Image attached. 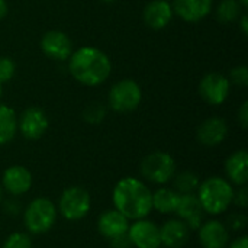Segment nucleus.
<instances>
[{
    "mask_svg": "<svg viewBox=\"0 0 248 248\" xmlns=\"http://www.w3.org/2000/svg\"><path fill=\"white\" fill-rule=\"evenodd\" d=\"M179 193L173 187L161 186L151 195V205L153 211H157L163 215H171L176 212L179 203Z\"/></svg>",
    "mask_w": 248,
    "mask_h": 248,
    "instance_id": "nucleus-21",
    "label": "nucleus"
},
{
    "mask_svg": "<svg viewBox=\"0 0 248 248\" xmlns=\"http://www.w3.org/2000/svg\"><path fill=\"white\" fill-rule=\"evenodd\" d=\"M225 174L227 180L232 186H246L248 182V154L246 150H238L232 153L225 164Z\"/></svg>",
    "mask_w": 248,
    "mask_h": 248,
    "instance_id": "nucleus-20",
    "label": "nucleus"
},
{
    "mask_svg": "<svg viewBox=\"0 0 248 248\" xmlns=\"http://www.w3.org/2000/svg\"><path fill=\"white\" fill-rule=\"evenodd\" d=\"M141 176L158 186H164L171 182L174 174L177 173V166L174 158L166 151H154L144 157L140 166Z\"/></svg>",
    "mask_w": 248,
    "mask_h": 248,
    "instance_id": "nucleus-5",
    "label": "nucleus"
},
{
    "mask_svg": "<svg viewBox=\"0 0 248 248\" xmlns=\"http://www.w3.org/2000/svg\"><path fill=\"white\" fill-rule=\"evenodd\" d=\"M201 179L199 176L192 171V170H183L174 174V177L171 179L173 183V189L179 193V195H193L196 193L199 185H201Z\"/></svg>",
    "mask_w": 248,
    "mask_h": 248,
    "instance_id": "nucleus-23",
    "label": "nucleus"
},
{
    "mask_svg": "<svg viewBox=\"0 0 248 248\" xmlns=\"http://www.w3.org/2000/svg\"><path fill=\"white\" fill-rule=\"evenodd\" d=\"M0 205H1V208H3V212H4L7 217H10V218L19 217V215H22V212H23L22 202H20L19 198H16V196H10L9 199H3Z\"/></svg>",
    "mask_w": 248,
    "mask_h": 248,
    "instance_id": "nucleus-29",
    "label": "nucleus"
},
{
    "mask_svg": "<svg viewBox=\"0 0 248 248\" xmlns=\"http://www.w3.org/2000/svg\"><path fill=\"white\" fill-rule=\"evenodd\" d=\"M174 215L183 221L190 231H196L205 221V212L196 198V195H180Z\"/></svg>",
    "mask_w": 248,
    "mask_h": 248,
    "instance_id": "nucleus-16",
    "label": "nucleus"
},
{
    "mask_svg": "<svg viewBox=\"0 0 248 248\" xmlns=\"http://www.w3.org/2000/svg\"><path fill=\"white\" fill-rule=\"evenodd\" d=\"M166 1H173V0H166Z\"/></svg>",
    "mask_w": 248,
    "mask_h": 248,
    "instance_id": "nucleus-41",
    "label": "nucleus"
},
{
    "mask_svg": "<svg viewBox=\"0 0 248 248\" xmlns=\"http://www.w3.org/2000/svg\"><path fill=\"white\" fill-rule=\"evenodd\" d=\"M238 1L241 3V6H243V7H247L248 6V0H238Z\"/></svg>",
    "mask_w": 248,
    "mask_h": 248,
    "instance_id": "nucleus-38",
    "label": "nucleus"
},
{
    "mask_svg": "<svg viewBox=\"0 0 248 248\" xmlns=\"http://www.w3.org/2000/svg\"><path fill=\"white\" fill-rule=\"evenodd\" d=\"M9 13V4L6 0H0V20H3Z\"/></svg>",
    "mask_w": 248,
    "mask_h": 248,
    "instance_id": "nucleus-36",
    "label": "nucleus"
},
{
    "mask_svg": "<svg viewBox=\"0 0 248 248\" xmlns=\"http://www.w3.org/2000/svg\"><path fill=\"white\" fill-rule=\"evenodd\" d=\"M151 195L153 192L141 179L128 176L116 182L112 192V203L129 221H137L148 218L153 212Z\"/></svg>",
    "mask_w": 248,
    "mask_h": 248,
    "instance_id": "nucleus-2",
    "label": "nucleus"
},
{
    "mask_svg": "<svg viewBox=\"0 0 248 248\" xmlns=\"http://www.w3.org/2000/svg\"><path fill=\"white\" fill-rule=\"evenodd\" d=\"M92 209V198L90 193L81 186H70L62 190L57 211L67 221H80L89 215Z\"/></svg>",
    "mask_w": 248,
    "mask_h": 248,
    "instance_id": "nucleus-6",
    "label": "nucleus"
},
{
    "mask_svg": "<svg viewBox=\"0 0 248 248\" xmlns=\"http://www.w3.org/2000/svg\"><path fill=\"white\" fill-rule=\"evenodd\" d=\"M190 230L179 218L167 219L160 227L161 246L166 248H183L190 240Z\"/></svg>",
    "mask_w": 248,
    "mask_h": 248,
    "instance_id": "nucleus-18",
    "label": "nucleus"
},
{
    "mask_svg": "<svg viewBox=\"0 0 248 248\" xmlns=\"http://www.w3.org/2000/svg\"><path fill=\"white\" fill-rule=\"evenodd\" d=\"M231 90V83L227 76L221 73H208L199 83V94L203 102L211 106L222 105Z\"/></svg>",
    "mask_w": 248,
    "mask_h": 248,
    "instance_id": "nucleus-8",
    "label": "nucleus"
},
{
    "mask_svg": "<svg viewBox=\"0 0 248 248\" xmlns=\"http://www.w3.org/2000/svg\"><path fill=\"white\" fill-rule=\"evenodd\" d=\"M71 77L83 86L96 87L103 84L110 73L112 62L108 54L94 46H80L68 58Z\"/></svg>",
    "mask_w": 248,
    "mask_h": 248,
    "instance_id": "nucleus-1",
    "label": "nucleus"
},
{
    "mask_svg": "<svg viewBox=\"0 0 248 248\" xmlns=\"http://www.w3.org/2000/svg\"><path fill=\"white\" fill-rule=\"evenodd\" d=\"M16 73V64L10 57H0V83L4 84L13 78Z\"/></svg>",
    "mask_w": 248,
    "mask_h": 248,
    "instance_id": "nucleus-28",
    "label": "nucleus"
},
{
    "mask_svg": "<svg viewBox=\"0 0 248 248\" xmlns=\"http://www.w3.org/2000/svg\"><path fill=\"white\" fill-rule=\"evenodd\" d=\"M1 90H3V84L0 83V97H1Z\"/></svg>",
    "mask_w": 248,
    "mask_h": 248,
    "instance_id": "nucleus-40",
    "label": "nucleus"
},
{
    "mask_svg": "<svg viewBox=\"0 0 248 248\" xmlns=\"http://www.w3.org/2000/svg\"><path fill=\"white\" fill-rule=\"evenodd\" d=\"M174 16L173 6L170 1L166 0H151L147 3L142 12L144 22L151 29H163L166 28Z\"/></svg>",
    "mask_w": 248,
    "mask_h": 248,
    "instance_id": "nucleus-19",
    "label": "nucleus"
},
{
    "mask_svg": "<svg viewBox=\"0 0 248 248\" xmlns=\"http://www.w3.org/2000/svg\"><path fill=\"white\" fill-rule=\"evenodd\" d=\"M128 237L134 248H160L161 238H160V227L148 219H137L131 221L128 228Z\"/></svg>",
    "mask_w": 248,
    "mask_h": 248,
    "instance_id": "nucleus-10",
    "label": "nucleus"
},
{
    "mask_svg": "<svg viewBox=\"0 0 248 248\" xmlns=\"http://www.w3.org/2000/svg\"><path fill=\"white\" fill-rule=\"evenodd\" d=\"M1 248H33V243L28 232L16 231L7 235V238L1 244Z\"/></svg>",
    "mask_w": 248,
    "mask_h": 248,
    "instance_id": "nucleus-26",
    "label": "nucleus"
},
{
    "mask_svg": "<svg viewBox=\"0 0 248 248\" xmlns=\"http://www.w3.org/2000/svg\"><path fill=\"white\" fill-rule=\"evenodd\" d=\"M238 122L243 129H247L248 126V102H243L241 108L238 109Z\"/></svg>",
    "mask_w": 248,
    "mask_h": 248,
    "instance_id": "nucleus-33",
    "label": "nucleus"
},
{
    "mask_svg": "<svg viewBox=\"0 0 248 248\" xmlns=\"http://www.w3.org/2000/svg\"><path fill=\"white\" fill-rule=\"evenodd\" d=\"M227 135L228 124L225 119L219 116H211L205 119L196 131V138L199 144L205 147H218L225 141Z\"/></svg>",
    "mask_w": 248,
    "mask_h": 248,
    "instance_id": "nucleus-15",
    "label": "nucleus"
},
{
    "mask_svg": "<svg viewBox=\"0 0 248 248\" xmlns=\"http://www.w3.org/2000/svg\"><path fill=\"white\" fill-rule=\"evenodd\" d=\"M3 196H4V190H3V187H1V185H0V203H1V201H3Z\"/></svg>",
    "mask_w": 248,
    "mask_h": 248,
    "instance_id": "nucleus-37",
    "label": "nucleus"
},
{
    "mask_svg": "<svg viewBox=\"0 0 248 248\" xmlns=\"http://www.w3.org/2000/svg\"><path fill=\"white\" fill-rule=\"evenodd\" d=\"M196 231L199 244L203 248H227L231 240L230 230L222 221L218 219L203 221Z\"/></svg>",
    "mask_w": 248,
    "mask_h": 248,
    "instance_id": "nucleus-13",
    "label": "nucleus"
},
{
    "mask_svg": "<svg viewBox=\"0 0 248 248\" xmlns=\"http://www.w3.org/2000/svg\"><path fill=\"white\" fill-rule=\"evenodd\" d=\"M227 248H248V238L246 235H241L234 241H230Z\"/></svg>",
    "mask_w": 248,
    "mask_h": 248,
    "instance_id": "nucleus-34",
    "label": "nucleus"
},
{
    "mask_svg": "<svg viewBox=\"0 0 248 248\" xmlns=\"http://www.w3.org/2000/svg\"><path fill=\"white\" fill-rule=\"evenodd\" d=\"M234 186L225 179L219 176H212L201 182L196 198L205 212V215H222L232 205L234 198Z\"/></svg>",
    "mask_w": 248,
    "mask_h": 248,
    "instance_id": "nucleus-3",
    "label": "nucleus"
},
{
    "mask_svg": "<svg viewBox=\"0 0 248 248\" xmlns=\"http://www.w3.org/2000/svg\"><path fill=\"white\" fill-rule=\"evenodd\" d=\"M48 128H49V119L46 113L36 106H31L25 109L22 115L17 118V131L22 134L25 140L36 141L44 137Z\"/></svg>",
    "mask_w": 248,
    "mask_h": 248,
    "instance_id": "nucleus-9",
    "label": "nucleus"
},
{
    "mask_svg": "<svg viewBox=\"0 0 248 248\" xmlns=\"http://www.w3.org/2000/svg\"><path fill=\"white\" fill-rule=\"evenodd\" d=\"M227 225V228L234 232H238V231H243L246 227H247V215L243 212V211H238V212H232L228 215L227 218V222H224Z\"/></svg>",
    "mask_w": 248,
    "mask_h": 248,
    "instance_id": "nucleus-27",
    "label": "nucleus"
},
{
    "mask_svg": "<svg viewBox=\"0 0 248 248\" xmlns=\"http://www.w3.org/2000/svg\"><path fill=\"white\" fill-rule=\"evenodd\" d=\"M58 211L57 205L48 198H35L32 199L22 212L23 225L28 234L41 235L52 230L57 222Z\"/></svg>",
    "mask_w": 248,
    "mask_h": 248,
    "instance_id": "nucleus-4",
    "label": "nucleus"
},
{
    "mask_svg": "<svg viewBox=\"0 0 248 248\" xmlns=\"http://www.w3.org/2000/svg\"><path fill=\"white\" fill-rule=\"evenodd\" d=\"M41 49L42 52L51 58V60H57V61H65L70 58V55L73 54L74 48H73V42L70 39V36L62 32V31H48L42 35L41 41H39Z\"/></svg>",
    "mask_w": 248,
    "mask_h": 248,
    "instance_id": "nucleus-11",
    "label": "nucleus"
},
{
    "mask_svg": "<svg viewBox=\"0 0 248 248\" xmlns=\"http://www.w3.org/2000/svg\"><path fill=\"white\" fill-rule=\"evenodd\" d=\"M237 22H240V28H241V32H243V35H248V17L246 13H243L241 16H240V19L237 20Z\"/></svg>",
    "mask_w": 248,
    "mask_h": 248,
    "instance_id": "nucleus-35",
    "label": "nucleus"
},
{
    "mask_svg": "<svg viewBox=\"0 0 248 248\" xmlns=\"http://www.w3.org/2000/svg\"><path fill=\"white\" fill-rule=\"evenodd\" d=\"M173 12L187 23H196L205 19L214 6V0H173Z\"/></svg>",
    "mask_w": 248,
    "mask_h": 248,
    "instance_id": "nucleus-17",
    "label": "nucleus"
},
{
    "mask_svg": "<svg viewBox=\"0 0 248 248\" xmlns=\"http://www.w3.org/2000/svg\"><path fill=\"white\" fill-rule=\"evenodd\" d=\"M131 221L122 215L119 211H116L115 208L112 209H106L103 211L99 218H97V231L99 234L106 238L108 241L125 235L128 232Z\"/></svg>",
    "mask_w": 248,
    "mask_h": 248,
    "instance_id": "nucleus-14",
    "label": "nucleus"
},
{
    "mask_svg": "<svg viewBox=\"0 0 248 248\" xmlns=\"http://www.w3.org/2000/svg\"><path fill=\"white\" fill-rule=\"evenodd\" d=\"M100 1H103V3H113V1H116V0H100Z\"/></svg>",
    "mask_w": 248,
    "mask_h": 248,
    "instance_id": "nucleus-39",
    "label": "nucleus"
},
{
    "mask_svg": "<svg viewBox=\"0 0 248 248\" xmlns=\"http://www.w3.org/2000/svg\"><path fill=\"white\" fill-rule=\"evenodd\" d=\"M232 203L240 208V209H246L248 206V189L246 186H238L237 190H234V198H232Z\"/></svg>",
    "mask_w": 248,
    "mask_h": 248,
    "instance_id": "nucleus-31",
    "label": "nucleus"
},
{
    "mask_svg": "<svg viewBox=\"0 0 248 248\" xmlns=\"http://www.w3.org/2000/svg\"><path fill=\"white\" fill-rule=\"evenodd\" d=\"M142 100V90L135 80L124 78L116 81L108 94V102L112 110L118 113L134 112Z\"/></svg>",
    "mask_w": 248,
    "mask_h": 248,
    "instance_id": "nucleus-7",
    "label": "nucleus"
},
{
    "mask_svg": "<svg viewBox=\"0 0 248 248\" xmlns=\"http://www.w3.org/2000/svg\"><path fill=\"white\" fill-rule=\"evenodd\" d=\"M17 134V116L12 106L0 105V147L13 141Z\"/></svg>",
    "mask_w": 248,
    "mask_h": 248,
    "instance_id": "nucleus-22",
    "label": "nucleus"
},
{
    "mask_svg": "<svg viewBox=\"0 0 248 248\" xmlns=\"http://www.w3.org/2000/svg\"><path fill=\"white\" fill-rule=\"evenodd\" d=\"M105 116H106V108L102 103H97V102L89 103L83 110V119L87 124H92V125L100 124L105 119Z\"/></svg>",
    "mask_w": 248,
    "mask_h": 248,
    "instance_id": "nucleus-25",
    "label": "nucleus"
},
{
    "mask_svg": "<svg viewBox=\"0 0 248 248\" xmlns=\"http://www.w3.org/2000/svg\"><path fill=\"white\" fill-rule=\"evenodd\" d=\"M110 246H112V248H132V244H131V240H129L128 234L110 240Z\"/></svg>",
    "mask_w": 248,
    "mask_h": 248,
    "instance_id": "nucleus-32",
    "label": "nucleus"
},
{
    "mask_svg": "<svg viewBox=\"0 0 248 248\" xmlns=\"http://www.w3.org/2000/svg\"><path fill=\"white\" fill-rule=\"evenodd\" d=\"M230 83L238 86V87H247L248 86V67L247 65H237L231 70Z\"/></svg>",
    "mask_w": 248,
    "mask_h": 248,
    "instance_id": "nucleus-30",
    "label": "nucleus"
},
{
    "mask_svg": "<svg viewBox=\"0 0 248 248\" xmlns=\"http://www.w3.org/2000/svg\"><path fill=\"white\" fill-rule=\"evenodd\" d=\"M32 183H33V179H32L31 171L25 166L13 164L3 171L0 185L6 193H9L10 196L19 198L31 190Z\"/></svg>",
    "mask_w": 248,
    "mask_h": 248,
    "instance_id": "nucleus-12",
    "label": "nucleus"
},
{
    "mask_svg": "<svg viewBox=\"0 0 248 248\" xmlns=\"http://www.w3.org/2000/svg\"><path fill=\"white\" fill-rule=\"evenodd\" d=\"M243 6L238 0H221V3L217 7V19L218 22L224 23V25H230L234 23L240 19V16L244 13L243 12Z\"/></svg>",
    "mask_w": 248,
    "mask_h": 248,
    "instance_id": "nucleus-24",
    "label": "nucleus"
}]
</instances>
